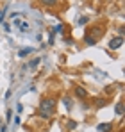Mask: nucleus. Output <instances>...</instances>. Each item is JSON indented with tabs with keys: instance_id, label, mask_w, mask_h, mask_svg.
Segmentation results:
<instances>
[{
	"instance_id": "f257e3e1",
	"label": "nucleus",
	"mask_w": 125,
	"mask_h": 132,
	"mask_svg": "<svg viewBox=\"0 0 125 132\" xmlns=\"http://www.w3.org/2000/svg\"><path fill=\"white\" fill-rule=\"evenodd\" d=\"M54 100L52 98H46V100H43L41 102V116L43 118H48L50 116V112H52V109H54Z\"/></svg>"
},
{
	"instance_id": "f03ea898",
	"label": "nucleus",
	"mask_w": 125,
	"mask_h": 132,
	"mask_svg": "<svg viewBox=\"0 0 125 132\" xmlns=\"http://www.w3.org/2000/svg\"><path fill=\"white\" fill-rule=\"evenodd\" d=\"M122 43H123V39H122V38H114V39H111V41H109V46H111L113 50H116V48H120V46H122Z\"/></svg>"
},
{
	"instance_id": "7ed1b4c3",
	"label": "nucleus",
	"mask_w": 125,
	"mask_h": 132,
	"mask_svg": "<svg viewBox=\"0 0 125 132\" xmlns=\"http://www.w3.org/2000/svg\"><path fill=\"white\" fill-rule=\"evenodd\" d=\"M97 130L98 132H111L113 130V125H111V123H100V125L97 127Z\"/></svg>"
},
{
	"instance_id": "20e7f679",
	"label": "nucleus",
	"mask_w": 125,
	"mask_h": 132,
	"mask_svg": "<svg viewBox=\"0 0 125 132\" xmlns=\"http://www.w3.org/2000/svg\"><path fill=\"white\" fill-rule=\"evenodd\" d=\"M114 111H116V114H118V116H122V114H123V104H122V102H120V104H116Z\"/></svg>"
},
{
	"instance_id": "39448f33",
	"label": "nucleus",
	"mask_w": 125,
	"mask_h": 132,
	"mask_svg": "<svg viewBox=\"0 0 125 132\" xmlns=\"http://www.w3.org/2000/svg\"><path fill=\"white\" fill-rule=\"evenodd\" d=\"M84 41H86L88 45H95V43H97V41H95V39H93L91 36H86V38H84Z\"/></svg>"
},
{
	"instance_id": "423d86ee",
	"label": "nucleus",
	"mask_w": 125,
	"mask_h": 132,
	"mask_svg": "<svg viewBox=\"0 0 125 132\" xmlns=\"http://www.w3.org/2000/svg\"><path fill=\"white\" fill-rule=\"evenodd\" d=\"M41 2L45 4V5H54V4H56L57 0H41Z\"/></svg>"
},
{
	"instance_id": "0eeeda50",
	"label": "nucleus",
	"mask_w": 125,
	"mask_h": 132,
	"mask_svg": "<svg viewBox=\"0 0 125 132\" xmlns=\"http://www.w3.org/2000/svg\"><path fill=\"white\" fill-rule=\"evenodd\" d=\"M18 27H20V30H23V32H25V30L29 29V25H27V23H20Z\"/></svg>"
},
{
	"instance_id": "6e6552de",
	"label": "nucleus",
	"mask_w": 125,
	"mask_h": 132,
	"mask_svg": "<svg viewBox=\"0 0 125 132\" xmlns=\"http://www.w3.org/2000/svg\"><path fill=\"white\" fill-rule=\"evenodd\" d=\"M77 95H79V96H86V91L81 89V88H77Z\"/></svg>"
},
{
	"instance_id": "1a4fd4ad",
	"label": "nucleus",
	"mask_w": 125,
	"mask_h": 132,
	"mask_svg": "<svg viewBox=\"0 0 125 132\" xmlns=\"http://www.w3.org/2000/svg\"><path fill=\"white\" fill-rule=\"evenodd\" d=\"M30 52V48H27V50H20V57H23V55H27Z\"/></svg>"
},
{
	"instance_id": "9d476101",
	"label": "nucleus",
	"mask_w": 125,
	"mask_h": 132,
	"mask_svg": "<svg viewBox=\"0 0 125 132\" xmlns=\"http://www.w3.org/2000/svg\"><path fill=\"white\" fill-rule=\"evenodd\" d=\"M40 61H41V59H34V61H32V63H30V68H34V66H38V63H40Z\"/></svg>"
},
{
	"instance_id": "9b49d317",
	"label": "nucleus",
	"mask_w": 125,
	"mask_h": 132,
	"mask_svg": "<svg viewBox=\"0 0 125 132\" xmlns=\"http://www.w3.org/2000/svg\"><path fill=\"white\" fill-rule=\"evenodd\" d=\"M86 22H88V18H86V16H81V18H79V23H81V25H84Z\"/></svg>"
},
{
	"instance_id": "f8f14e48",
	"label": "nucleus",
	"mask_w": 125,
	"mask_h": 132,
	"mask_svg": "<svg viewBox=\"0 0 125 132\" xmlns=\"http://www.w3.org/2000/svg\"><path fill=\"white\" fill-rule=\"evenodd\" d=\"M75 125H77L75 121H70V123H68V127H70V129H75Z\"/></svg>"
},
{
	"instance_id": "ddd939ff",
	"label": "nucleus",
	"mask_w": 125,
	"mask_h": 132,
	"mask_svg": "<svg viewBox=\"0 0 125 132\" xmlns=\"http://www.w3.org/2000/svg\"><path fill=\"white\" fill-rule=\"evenodd\" d=\"M2 16H4V11H0V22H2Z\"/></svg>"
}]
</instances>
